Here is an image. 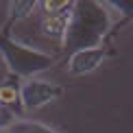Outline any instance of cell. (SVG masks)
I'll return each mask as SVG.
<instances>
[{
  "mask_svg": "<svg viewBox=\"0 0 133 133\" xmlns=\"http://www.w3.org/2000/svg\"><path fill=\"white\" fill-rule=\"evenodd\" d=\"M37 13H39V29L46 37L52 39H63L65 26L70 20V11H72V2L65 0H44L37 2Z\"/></svg>",
  "mask_w": 133,
  "mask_h": 133,
  "instance_id": "obj_3",
  "label": "cell"
},
{
  "mask_svg": "<svg viewBox=\"0 0 133 133\" xmlns=\"http://www.w3.org/2000/svg\"><path fill=\"white\" fill-rule=\"evenodd\" d=\"M0 105L4 109H9L11 114H22L20 105V85L13 81H7L0 85Z\"/></svg>",
  "mask_w": 133,
  "mask_h": 133,
  "instance_id": "obj_6",
  "label": "cell"
},
{
  "mask_svg": "<svg viewBox=\"0 0 133 133\" xmlns=\"http://www.w3.org/2000/svg\"><path fill=\"white\" fill-rule=\"evenodd\" d=\"M111 29L109 11L105 2L96 0H76L72 2L70 20L63 33V48L70 52L83 50V48L103 46V39Z\"/></svg>",
  "mask_w": 133,
  "mask_h": 133,
  "instance_id": "obj_1",
  "label": "cell"
},
{
  "mask_svg": "<svg viewBox=\"0 0 133 133\" xmlns=\"http://www.w3.org/2000/svg\"><path fill=\"white\" fill-rule=\"evenodd\" d=\"M4 133H57V131L44 122H37V120H15Z\"/></svg>",
  "mask_w": 133,
  "mask_h": 133,
  "instance_id": "obj_8",
  "label": "cell"
},
{
  "mask_svg": "<svg viewBox=\"0 0 133 133\" xmlns=\"http://www.w3.org/2000/svg\"><path fill=\"white\" fill-rule=\"evenodd\" d=\"M0 133H4V131H0Z\"/></svg>",
  "mask_w": 133,
  "mask_h": 133,
  "instance_id": "obj_11",
  "label": "cell"
},
{
  "mask_svg": "<svg viewBox=\"0 0 133 133\" xmlns=\"http://www.w3.org/2000/svg\"><path fill=\"white\" fill-rule=\"evenodd\" d=\"M105 59V48L96 46V48H83V50H76L70 55L68 59V74L81 76V74H90L103 63Z\"/></svg>",
  "mask_w": 133,
  "mask_h": 133,
  "instance_id": "obj_5",
  "label": "cell"
},
{
  "mask_svg": "<svg viewBox=\"0 0 133 133\" xmlns=\"http://www.w3.org/2000/svg\"><path fill=\"white\" fill-rule=\"evenodd\" d=\"M63 94L61 85H55L48 83L44 79H26L20 85V105L22 111H33V109H39L44 105H48L50 101L59 98Z\"/></svg>",
  "mask_w": 133,
  "mask_h": 133,
  "instance_id": "obj_4",
  "label": "cell"
},
{
  "mask_svg": "<svg viewBox=\"0 0 133 133\" xmlns=\"http://www.w3.org/2000/svg\"><path fill=\"white\" fill-rule=\"evenodd\" d=\"M9 20H7V24H4V31H2V35H9L11 33V26H13V22H18L22 18H26V15H31L33 11L37 9V2L35 0H22V2H11L9 4Z\"/></svg>",
  "mask_w": 133,
  "mask_h": 133,
  "instance_id": "obj_7",
  "label": "cell"
},
{
  "mask_svg": "<svg viewBox=\"0 0 133 133\" xmlns=\"http://www.w3.org/2000/svg\"><path fill=\"white\" fill-rule=\"evenodd\" d=\"M107 7L118 9L127 20H133V0H111V2H105Z\"/></svg>",
  "mask_w": 133,
  "mask_h": 133,
  "instance_id": "obj_9",
  "label": "cell"
},
{
  "mask_svg": "<svg viewBox=\"0 0 133 133\" xmlns=\"http://www.w3.org/2000/svg\"><path fill=\"white\" fill-rule=\"evenodd\" d=\"M15 120H18V118H15V114H11L9 109H4L2 105H0V131H7Z\"/></svg>",
  "mask_w": 133,
  "mask_h": 133,
  "instance_id": "obj_10",
  "label": "cell"
},
{
  "mask_svg": "<svg viewBox=\"0 0 133 133\" xmlns=\"http://www.w3.org/2000/svg\"><path fill=\"white\" fill-rule=\"evenodd\" d=\"M0 55L4 57L9 74L15 79H33L37 72L48 70L55 63L52 55L31 48L26 44H20L2 33H0Z\"/></svg>",
  "mask_w": 133,
  "mask_h": 133,
  "instance_id": "obj_2",
  "label": "cell"
}]
</instances>
